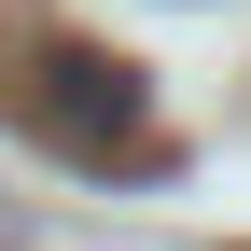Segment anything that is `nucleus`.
Segmentation results:
<instances>
[{
    "mask_svg": "<svg viewBox=\"0 0 251 251\" xmlns=\"http://www.w3.org/2000/svg\"><path fill=\"white\" fill-rule=\"evenodd\" d=\"M0 251H28V237H14V224H0Z\"/></svg>",
    "mask_w": 251,
    "mask_h": 251,
    "instance_id": "f03ea898",
    "label": "nucleus"
},
{
    "mask_svg": "<svg viewBox=\"0 0 251 251\" xmlns=\"http://www.w3.org/2000/svg\"><path fill=\"white\" fill-rule=\"evenodd\" d=\"M14 112L42 140H70V153H112V140H140V70L126 56H84V42H42L28 84H14Z\"/></svg>",
    "mask_w": 251,
    "mask_h": 251,
    "instance_id": "f257e3e1",
    "label": "nucleus"
}]
</instances>
